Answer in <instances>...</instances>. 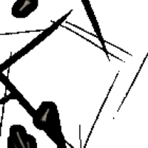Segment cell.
Instances as JSON below:
<instances>
[{
  "label": "cell",
  "mask_w": 148,
  "mask_h": 148,
  "mask_svg": "<svg viewBox=\"0 0 148 148\" xmlns=\"http://www.w3.org/2000/svg\"><path fill=\"white\" fill-rule=\"evenodd\" d=\"M73 10H71V11L67 13L65 15L63 16L62 17H61L59 20L53 22L50 27H47V29H45L42 34H40L39 35L37 36L36 37V38H34L31 42H29L27 45L25 46L24 47H22L20 51H18V52H16V53H14V55L11 56L9 59H8L7 60L5 61V62H3L2 64H0V73H3L4 71H5L6 69L9 68L10 66H12L14 63L16 62L17 61L19 60L22 57H23L24 56L26 55L27 53H28L30 51H32L33 49L35 48L38 45H39L41 42H43L46 38H47L52 33H53L56 29L59 28V26L67 19V17L69 16L70 14H71Z\"/></svg>",
  "instance_id": "cell-1"
},
{
  "label": "cell",
  "mask_w": 148,
  "mask_h": 148,
  "mask_svg": "<svg viewBox=\"0 0 148 148\" xmlns=\"http://www.w3.org/2000/svg\"><path fill=\"white\" fill-rule=\"evenodd\" d=\"M7 148H38V141L24 125L14 124L9 127Z\"/></svg>",
  "instance_id": "cell-2"
},
{
  "label": "cell",
  "mask_w": 148,
  "mask_h": 148,
  "mask_svg": "<svg viewBox=\"0 0 148 148\" xmlns=\"http://www.w3.org/2000/svg\"><path fill=\"white\" fill-rule=\"evenodd\" d=\"M39 7V0H16L11 8V15L15 18H26Z\"/></svg>",
  "instance_id": "cell-3"
},
{
  "label": "cell",
  "mask_w": 148,
  "mask_h": 148,
  "mask_svg": "<svg viewBox=\"0 0 148 148\" xmlns=\"http://www.w3.org/2000/svg\"><path fill=\"white\" fill-rule=\"evenodd\" d=\"M82 2L83 5H84V9H85L86 12H87L88 18H89L91 24H92V28H93V30H94L95 34H96L98 39L99 40L100 43H101V46H102V47L104 48V51L107 52L106 46H105V42H104V38H103L102 36V34H101L99 25L97 20H96V16H95L94 13H93V10H92V7H91L89 0H82Z\"/></svg>",
  "instance_id": "cell-4"
}]
</instances>
